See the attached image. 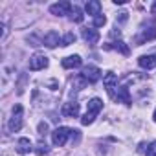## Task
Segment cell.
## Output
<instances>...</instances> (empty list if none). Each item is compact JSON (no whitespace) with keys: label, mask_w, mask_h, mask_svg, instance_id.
Here are the masks:
<instances>
[{"label":"cell","mask_w":156,"mask_h":156,"mask_svg":"<svg viewBox=\"0 0 156 156\" xmlns=\"http://www.w3.org/2000/svg\"><path fill=\"white\" fill-rule=\"evenodd\" d=\"M68 136H72V129H68V127H57V129L51 132V141H53V145L62 147V145L66 143Z\"/></svg>","instance_id":"obj_1"},{"label":"cell","mask_w":156,"mask_h":156,"mask_svg":"<svg viewBox=\"0 0 156 156\" xmlns=\"http://www.w3.org/2000/svg\"><path fill=\"white\" fill-rule=\"evenodd\" d=\"M8 129H9L11 132H17V130L22 129V107H20V105H15V107H13V116L9 118Z\"/></svg>","instance_id":"obj_2"},{"label":"cell","mask_w":156,"mask_h":156,"mask_svg":"<svg viewBox=\"0 0 156 156\" xmlns=\"http://www.w3.org/2000/svg\"><path fill=\"white\" fill-rule=\"evenodd\" d=\"M103 83H105V88H107V94L110 96V99H114L116 101V90H118V77L112 73V72H108L107 75H105V79H103Z\"/></svg>","instance_id":"obj_3"},{"label":"cell","mask_w":156,"mask_h":156,"mask_svg":"<svg viewBox=\"0 0 156 156\" xmlns=\"http://www.w3.org/2000/svg\"><path fill=\"white\" fill-rule=\"evenodd\" d=\"M48 66V57L42 55V53H35L31 59H30V70H44Z\"/></svg>","instance_id":"obj_4"},{"label":"cell","mask_w":156,"mask_h":156,"mask_svg":"<svg viewBox=\"0 0 156 156\" xmlns=\"http://www.w3.org/2000/svg\"><path fill=\"white\" fill-rule=\"evenodd\" d=\"M81 75L85 77L88 83H96V81H99V77H101V70L98 66H87Z\"/></svg>","instance_id":"obj_5"},{"label":"cell","mask_w":156,"mask_h":156,"mask_svg":"<svg viewBox=\"0 0 156 156\" xmlns=\"http://www.w3.org/2000/svg\"><path fill=\"white\" fill-rule=\"evenodd\" d=\"M61 112H62L64 118H77V114H79V103H75V101L64 103L62 108H61Z\"/></svg>","instance_id":"obj_6"},{"label":"cell","mask_w":156,"mask_h":156,"mask_svg":"<svg viewBox=\"0 0 156 156\" xmlns=\"http://www.w3.org/2000/svg\"><path fill=\"white\" fill-rule=\"evenodd\" d=\"M50 11L51 15H57V17H62V15H68L72 11V6L68 2H59V4H53L50 6Z\"/></svg>","instance_id":"obj_7"},{"label":"cell","mask_w":156,"mask_h":156,"mask_svg":"<svg viewBox=\"0 0 156 156\" xmlns=\"http://www.w3.org/2000/svg\"><path fill=\"white\" fill-rule=\"evenodd\" d=\"M61 42H62V39L59 37L57 31H48V33L44 35V39H42V44H46L48 48H55V46L61 44Z\"/></svg>","instance_id":"obj_8"},{"label":"cell","mask_w":156,"mask_h":156,"mask_svg":"<svg viewBox=\"0 0 156 156\" xmlns=\"http://www.w3.org/2000/svg\"><path fill=\"white\" fill-rule=\"evenodd\" d=\"M81 57L79 55H68V57H64L62 59V68H66V70H70V68H77V66H81Z\"/></svg>","instance_id":"obj_9"},{"label":"cell","mask_w":156,"mask_h":156,"mask_svg":"<svg viewBox=\"0 0 156 156\" xmlns=\"http://www.w3.org/2000/svg\"><path fill=\"white\" fill-rule=\"evenodd\" d=\"M81 35H83V39L88 42V44H96L98 41H99V31L98 30H88V28H85L83 31H81Z\"/></svg>","instance_id":"obj_10"},{"label":"cell","mask_w":156,"mask_h":156,"mask_svg":"<svg viewBox=\"0 0 156 156\" xmlns=\"http://www.w3.org/2000/svg\"><path fill=\"white\" fill-rule=\"evenodd\" d=\"M101 110H103V101H101L99 98H94V99H90V101H88V110H87V112H90V114L98 116Z\"/></svg>","instance_id":"obj_11"},{"label":"cell","mask_w":156,"mask_h":156,"mask_svg":"<svg viewBox=\"0 0 156 156\" xmlns=\"http://www.w3.org/2000/svg\"><path fill=\"white\" fill-rule=\"evenodd\" d=\"M87 13L96 19L98 15H101V4L98 2V0H88L87 2Z\"/></svg>","instance_id":"obj_12"},{"label":"cell","mask_w":156,"mask_h":156,"mask_svg":"<svg viewBox=\"0 0 156 156\" xmlns=\"http://www.w3.org/2000/svg\"><path fill=\"white\" fill-rule=\"evenodd\" d=\"M138 64H140L141 68H145V70H151V68L156 64V57H154V55H141V57L138 59Z\"/></svg>","instance_id":"obj_13"},{"label":"cell","mask_w":156,"mask_h":156,"mask_svg":"<svg viewBox=\"0 0 156 156\" xmlns=\"http://www.w3.org/2000/svg\"><path fill=\"white\" fill-rule=\"evenodd\" d=\"M116 101H121V103H125V105H130V96H129V88H127V87H118Z\"/></svg>","instance_id":"obj_14"},{"label":"cell","mask_w":156,"mask_h":156,"mask_svg":"<svg viewBox=\"0 0 156 156\" xmlns=\"http://www.w3.org/2000/svg\"><path fill=\"white\" fill-rule=\"evenodd\" d=\"M17 151H19L20 154H28V152L31 151V141H30L28 138H20L19 143H17Z\"/></svg>","instance_id":"obj_15"},{"label":"cell","mask_w":156,"mask_h":156,"mask_svg":"<svg viewBox=\"0 0 156 156\" xmlns=\"http://www.w3.org/2000/svg\"><path fill=\"white\" fill-rule=\"evenodd\" d=\"M152 39H156V28H154V26H149V28H145V30L141 31L140 42H141V41H152Z\"/></svg>","instance_id":"obj_16"},{"label":"cell","mask_w":156,"mask_h":156,"mask_svg":"<svg viewBox=\"0 0 156 156\" xmlns=\"http://www.w3.org/2000/svg\"><path fill=\"white\" fill-rule=\"evenodd\" d=\"M70 19H72L73 22H83V11L77 8V6H73L72 11H70Z\"/></svg>","instance_id":"obj_17"},{"label":"cell","mask_w":156,"mask_h":156,"mask_svg":"<svg viewBox=\"0 0 156 156\" xmlns=\"http://www.w3.org/2000/svg\"><path fill=\"white\" fill-rule=\"evenodd\" d=\"M75 42V35L72 33V31H68L64 37H62V42H61V46H70V44H73Z\"/></svg>","instance_id":"obj_18"},{"label":"cell","mask_w":156,"mask_h":156,"mask_svg":"<svg viewBox=\"0 0 156 156\" xmlns=\"http://www.w3.org/2000/svg\"><path fill=\"white\" fill-rule=\"evenodd\" d=\"M107 24V17L105 15H98L96 19H94V28H101V26H105Z\"/></svg>","instance_id":"obj_19"},{"label":"cell","mask_w":156,"mask_h":156,"mask_svg":"<svg viewBox=\"0 0 156 156\" xmlns=\"http://www.w3.org/2000/svg\"><path fill=\"white\" fill-rule=\"evenodd\" d=\"M94 119H96V116H94V114H90V112H87V114L81 118V123H83V125H92V123H94Z\"/></svg>","instance_id":"obj_20"},{"label":"cell","mask_w":156,"mask_h":156,"mask_svg":"<svg viewBox=\"0 0 156 156\" xmlns=\"http://www.w3.org/2000/svg\"><path fill=\"white\" fill-rule=\"evenodd\" d=\"M35 152H37L39 156H42V154H46V152H48V145H46V143H39V145L35 147Z\"/></svg>","instance_id":"obj_21"},{"label":"cell","mask_w":156,"mask_h":156,"mask_svg":"<svg viewBox=\"0 0 156 156\" xmlns=\"http://www.w3.org/2000/svg\"><path fill=\"white\" fill-rule=\"evenodd\" d=\"M116 50H119L123 55H129V46H125V42H116Z\"/></svg>","instance_id":"obj_22"},{"label":"cell","mask_w":156,"mask_h":156,"mask_svg":"<svg viewBox=\"0 0 156 156\" xmlns=\"http://www.w3.org/2000/svg\"><path fill=\"white\" fill-rule=\"evenodd\" d=\"M145 156H156V141H154V143H151V145L147 147Z\"/></svg>","instance_id":"obj_23"},{"label":"cell","mask_w":156,"mask_h":156,"mask_svg":"<svg viewBox=\"0 0 156 156\" xmlns=\"http://www.w3.org/2000/svg\"><path fill=\"white\" fill-rule=\"evenodd\" d=\"M46 132H48V123H44V121H42V123H39V134H41V136H44Z\"/></svg>","instance_id":"obj_24"},{"label":"cell","mask_w":156,"mask_h":156,"mask_svg":"<svg viewBox=\"0 0 156 156\" xmlns=\"http://www.w3.org/2000/svg\"><path fill=\"white\" fill-rule=\"evenodd\" d=\"M127 15H129V13H125V11H123V13H119V20H121V22H125V20H127Z\"/></svg>","instance_id":"obj_25"},{"label":"cell","mask_w":156,"mask_h":156,"mask_svg":"<svg viewBox=\"0 0 156 156\" xmlns=\"http://www.w3.org/2000/svg\"><path fill=\"white\" fill-rule=\"evenodd\" d=\"M151 11H152V13H156V2L152 4V8H151Z\"/></svg>","instance_id":"obj_26"},{"label":"cell","mask_w":156,"mask_h":156,"mask_svg":"<svg viewBox=\"0 0 156 156\" xmlns=\"http://www.w3.org/2000/svg\"><path fill=\"white\" fill-rule=\"evenodd\" d=\"M152 118H154V123H156V108H154V114H152Z\"/></svg>","instance_id":"obj_27"}]
</instances>
